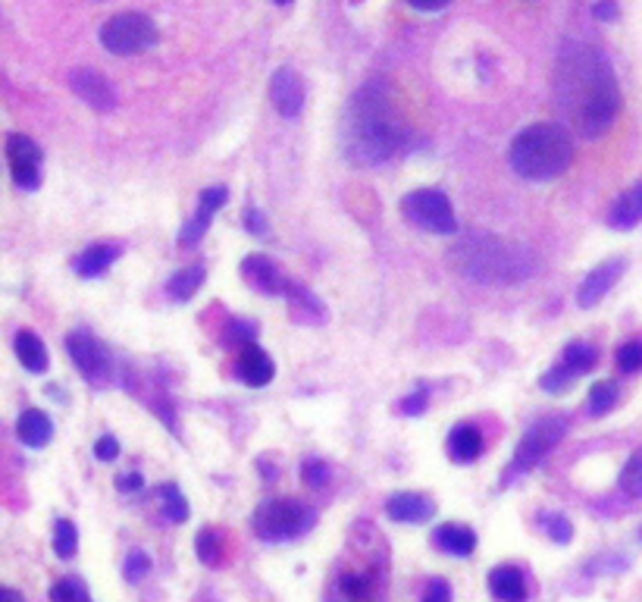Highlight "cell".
Returning a JSON list of instances; mask_svg holds the SVG:
<instances>
[{"label":"cell","mask_w":642,"mask_h":602,"mask_svg":"<svg viewBox=\"0 0 642 602\" xmlns=\"http://www.w3.org/2000/svg\"><path fill=\"white\" fill-rule=\"evenodd\" d=\"M624 270H627V261H624V258H611V261L599 264V267L592 270V273L586 276V280L580 283V289H577V305H580V308H596L599 301L614 289V283L624 276Z\"/></svg>","instance_id":"obj_12"},{"label":"cell","mask_w":642,"mask_h":602,"mask_svg":"<svg viewBox=\"0 0 642 602\" xmlns=\"http://www.w3.org/2000/svg\"><path fill=\"white\" fill-rule=\"evenodd\" d=\"M317 512L311 505L298 499H267L254 512V534L267 543H285L295 540L314 527Z\"/></svg>","instance_id":"obj_5"},{"label":"cell","mask_w":642,"mask_h":602,"mask_svg":"<svg viewBox=\"0 0 642 602\" xmlns=\"http://www.w3.org/2000/svg\"><path fill=\"white\" fill-rule=\"evenodd\" d=\"M16 433H19V439H22V443H26L29 449H41V446L51 443L54 424H51V418H47L44 411L29 408V411H22V418H19V424H16Z\"/></svg>","instance_id":"obj_20"},{"label":"cell","mask_w":642,"mask_h":602,"mask_svg":"<svg viewBox=\"0 0 642 602\" xmlns=\"http://www.w3.org/2000/svg\"><path fill=\"white\" fill-rule=\"evenodd\" d=\"M242 276H245V283L254 286L257 292H264V295H295V283L285 276V270L270 261L267 254H251V258L242 261Z\"/></svg>","instance_id":"obj_11"},{"label":"cell","mask_w":642,"mask_h":602,"mask_svg":"<svg viewBox=\"0 0 642 602\" xmlns=\"http://www.w3.org/2000/svg\"><path fill=\"white\" fill-rule=\"evenodd\" d=\"M614 13H617L614 4H599V7H596V16H599V19H614Z\"/></svg>","instance_id":"obj_46"},{"label":"cell","mask_w":642,"mask_h":602,"mask_svg":"<svg viewBox=\"0 0 642 602\" xmlns=\"http://www.w3.org/2000/svg\"><path fill=\"white\" fill-rule=\"evenodd\" d=\"M408 4H411L414 10H423V13H436V10L448 7L451 0H408Z\"/></svg>","instance_id":"obj_45"},{"label":"cell","mask_w":642,"mask_h":602,"mask_svg":"<svg viewBox=\"0 0 642 602\" xmlns=\"http://www.w3.org/2000/svg\"><path fill=\"white\" fill-rule=\"evenodd\" d=\"M141 483H145V480H141V474H135V471L132 474H120V477H116V490L135 493V490H141Z\"/></svg>","instance_id":"obj_44"},{"label":"cell","mask_w":642,"mask_h":602,"mask_svg":"<svg viewBox=\"0 0 642 602\" xmlns=\"http://www.w3.org/2000/svg\"><path fill=\"white\" fill-rule=\"evenodd\" d=\"M116 455H120V443H116L113 436H101L98 443H94V458L98 461H113Z\"/></svg>","instance_id":"obj_41"},{"label":"cell","mask_w":642,"mask_h":602,"mask_svg":"<svg viewBox=\"0 0 642 602\" xmlns=\"http://www.w3.org/2000/svg\"><path fill=\"white\" fill-rule=\"evenodd\" d=\"M276 4H292V0H276Z\"/></svg>","instance_id":"obj_48"},{"label":"cell","mask_w":642,"mask_h":602,"mask_svg":"<svg viewBox=\"0 0 642 602\" xmlns=\"http://www.w3.org/2000/svg\"><path fill=\"white\" fill-rule=\"evenodd\" d=\"M508 157L517 176L530 182H552L574 164V142L567 129L555 123H533L514 135Z\"/></svg>","instance_id":"obj_4"},{"label":"cell","mask_w":642,"mask_h":602,"mask_svg":"<svg viewBox=\"0 0 642 602\" xmlns=\"http://www.w3.org/2000/svg\"><path fill=\"white\" fill-rule=\"evenodd\" d=\"M204 276H207V270L201 267V264H192V267H185V270H179L170 283H166V292H170L176 301H188L192 298L201 286H204Z\"/></svg>","instance_id":"obj_24"},{"label":"cell","mask_w":642,"mask_h":602,"mask_svg":"<svg viewBox=\"0 0 642 602\" xmlns=\"http://www.w3.org/2000/svg\"><path fill=\"white\" fill-rule=\"evenodd\" d=\"M621 490L633 499H642V449L630 455V461L621 471Z\"/></svg>","instance_id":"obj_30"},{"label":"cell","mask_w":642,"mask_h":602,"mask_svg":"<svg viewBox=\"0 0 642 602\" xmlns=\"http://www.w3.org/2000/svg\"><path fill=\"white\" fill-rule=\"evenodd\" d=\"M226 198H229V192L223 189V185H210V189H204L201 198H198V211L207 214V217H213L226 204Z\"/></svg>","instance_id":"obj_37"},{"label":"cell","mask_w":642,"mask_h":602,"mask_svg":"<svg viewBox=\"0 0 642 602\" xmlns=\"http://www.w3.org/2000/svg\"><path fill=\"white\" fill-rule=\"evenodd\" d=\"M160 499H163L160 508H163V518H166V521H173V524L188 521V502H185V496H182L179 486L163 483V486H160Z\"/></svg>","instance_id":"obj_27"},{"label":"cell","mask_w":642,"mask_h":602,"mask_svg":"<svg viewBox=\"0 0 642 602\" xmlns=\"http://www.w3.org/2000/svg\"><path fill=\"white\" fill-rule=\"evenodd\" d=\"M555 95L583 138H602L621 110V88H617L614 69L599 48L577 44L567 48L555 69Z\"/></svg>","instance_id":"obj_1"},{"label":"cell","mask_w":642,"mask_h":602,"mask_svg":"<svg viewBox=\"0 0 642 602\" xmlns=\"http://www.w3.org/2000/svg\"><path fill=\"white\" fill-rule=\"evenodd\" d=\"M235 374L242 377V383L245 386H254V389H260V386H267L270 380H273V361H270V355L260 349V345H254V342H248V345H242V352H239V361H235Z\"/></svg>","instance_id":"obj_15"},{"label":"cell","mask_w":642,"mask_h":602,"mask_svg":"<svg viewBox=\"0 0 642 602\" xmlns=\"http://www.w3.org/2000/svg\"><path fill=\"white\" fill-rule=\"evenodd\" d=\"M0 602H22V596L7 587V590H0Z\"/></svg>","instance_id":"obj_47"},{"label":"cell","mask_w":642,"mask_h":602,"mask_svg":"<svg viewBox=\"0 0 642 602\" xmlns=\"http://www.w3.org/2000/svg\"><path fill=\"white\" fill-rule=\"evenodd\" d=\"M451 267L467 280L489 283V286H511L533 280L539 261L530 248L514 245L498 236H467L451 248Z\"/></svg>","instance_id":"obj_3"},{"label":"cell","mask_w":642,"mask_h":602,"mask_svg":"<svg viewBox=\"0 0 642 602\" xmlns=\"http://www.w3.org/2000/svg\"><path fill=\"white\" fill-rule=\"evenodd\" d=\"M386 515L398 524H423L436 515V505L420 493H398L386 502Z\"/></svg>","instance_id":"obj_16"},{"label":"cell","mask_w":642,"mask_h":602,"mask_svg":"<svg viewBox=\"0 0 642 602\" xmlns=\"http://www.w3.org/2000/svg\"><path fill=\"white\" fill-rule=\"evenodd\" d=\"M270 98L282 117H298L304 110V82L295 69H289V66L276 69L270 79Z\"/></svg>","instance_id":"obj_14"},{"label":"cell","mask_w":642,"mask_h":602,"mask_svg":"<svg viewBox=\"0 0 642 602\" xmlns=\"http://www.w3.org/2000/svg\"><path fill=\"white\" fill-rule=\"evenodd\" d=\"M154 41H157L154 22L141 13H120V16L107 19V26L101 29V44L116 57L145 54Z\"/></svg>","instance_id":"obj_8"},{"label":"cell","mask_w":642,"mask_h":602,"mask_svg":"<svg viewBox=\"0 0 642 602\" xmlns=\"http://www.w3.org/2000/svg\"><path fill=\"white\" fill-rule=\"evenodd\" d=\"M210 220H213V217H207V214H201V211H198L192 220H188V226L182 229V242H185V245L201 242V239H204V233L210 229Z\"/></svg>","instance_id":"obj_38"},{"label":"cell","mask_w":642,"mask_h":602,"mask_svg":"<svg viewBox=\"0 0 642 602\" xmlns=\"http://www.w3.org/2000/svg\"><path fill=\"white\" fill-rule=\"evenodd\" d=\"M433 543L445 555H458V559H464V555H470L473 546H477V537H473V530L464 524H442V527H436Z\"/></svg>","instance_id":"obj_21"},{"label":"cell","mask_w":642,"mask_h":602,"mask_svg":"<svg viewBox=\"0 0 642 602\" xmlns=\"http://www.w3.org/2000/svg\"><path fill=\"white\" fill-rule=\"evenodd\" d=\"M245 229H248V233H254V236H267V220H264V214L257 211V207H248V211H245Z\"/></svg>","instance_id":"obj_43"},{"label":"cell","mask_w":642,"mask_h":602,"mask_svg":"<svg viewBox=\"0 0 642 602\" xmlns=\"http://www.w3.org/2000/svg\"><path fill=\"white\" fill-rule=\"evenodd\" d=\"M617 399H621V389H617L614 380H599L596 386L589 389V414L592 418H602V414H608Z\"/></svg>","instance_id":"obj_26"},{"label":"cell","mask_w":642,"mask_h":602,"mask_svg":"<svg viewBox=\"0 0 642 602\" xmlns=\"http://www.w3.org/2000/svg\"><path fill=\"white\" fill-rule=\"evenodd\" d=\"M120 258V245H91L85 248L79 258H76V273L85 276V280H94V276H101L104 270H110V264Z\"/></svg>","instance_id":"obj_22"},{"label":"cell","mask_w":642,"mask_h":602,"mask_svg":"<svg viewBox=\"0 0 642 602\" xmlns=\"http://www.w3.org/2000/svg\"><path fill=\"white\" fill-rule=\"evenodd\" d=\"M539 521L555 543H570V537H574V527H570V521L561 512H542Z\"/></svg>","instance_id":"obj_33"},{"label":"cell","mask_w":642,"mask_h":602,"mask_svg":"<svg viewBox=\"0 0 642 602\" xmlns=\"http://www.w3.org/2000/svg\"><path fill=\"white\" fill-rule=\"evenodd\" d=\"M426 408H430V392L426 389L411 392V396L401 402V414H423Z\"/></svg>","instance_id":"obj_40"},{"label":"cell","mask_w":642,"mask_h":602,"mask_svg":"<svg viewBox=\"0 0 642 602\" xmlns=\"http://www.w3.org/2000/svg\"><path fill=\"white\" fill-rule=\"evenodd\" d=\"M51 602H88V590L79 577H63L51 587Z\"/></svg>","instance_id":"obj_32"},{"label":"cell","mask_w":642,"mask_h":602,"mask_svg":"<svg viewBox=\"0 0 642 602\" xmlns=\"http://www.w3.org/2000/svg\"><path fill=\"white\" fill-rule=\"evenodd\" d=\"M401 214L411 226L423 233L451 236L458 229V217L451 211V201L439 189H417L401 198Z\"/></svg>","instance_id":"obj_6"},{"label":"cell","mask_w":642,"mask_h":602,"mask_svg":"<svg viewBox=\"0 0 642 602\" xmlns=\"http://www.w3.org/2000/svg\"><path fill=\"white\" fill-rule=\"evenodd\" d=\"M404 142V126L392 104L386 85H364L345 107L342 120V151L351 164L376 167L398 154Z\"/></svg>","instance_id":"obj_2"},{"label":"cell","mask_w":642,"mask_h":602,"mask_svg":"<svg viewBox=\"0 0 642 602\" xmlns=\"http://www.w3.org/2000/svg\"><path fill=\"white\" fill-rule=\"evenodd\" d=\"M608 223H611V229H621V233L642 223V182H636L633 189H627L621 198L614 201Z\"/></svg>","instance_id":"obj_19"},{"label":"cell","mask_w":642,"mask_h":602,"mask_svg":"<svg viewBox=\"0 0 642 602\" xmlns=\"http://www.w3.org/2000/svg\"><path fill=\"white\" fill-rule=\"evenodd\" d=\"M76 546H79V530H76V524L66 521V518H60V521L54 524V552L60 555V559H73Z\"/></svg>","instance_id":"obj_29"},{"label":"cell","mask_w":642,"mask_h":602,"mask_svg":"<svg viewBox=\"0 0 642 602\" xmlns=\"http://www.w3.org/2000/svg\"><path fill=\"white\" fill-rule=\"evenodd\" d=\"M577 380H580V377H577L567 364H558V367H552L549 374H545V377L539 380V386H542L545 392H564L567 386H574Z\"/></svg>","instance_id":"obj_35"},{"label":"cell","mask_w":642,"mask_h":602,"mask_svg":"<svg viewBox=\"0 0 642 602\" xmlns=\"http://www.w3.org/2000/svg\"><path fill=\"white\" fill-rule=\"evenodd\" d=\"M7 164L10 176L19 189H38L41 185V148L29 135H10L7 138Z\"/></svg>","instance_id":"obj_10"},{"label":"cell","mask_w":642,"mask_h":602,"mask_svg":"<svg viewBox=\"0 0 642 602\" xmlns=\"http://www.w3.org/2000/svg\"><path fill=\"white\" fill-rule=\"evenodd\" d=\"M489 593L498 602H523L527 599V577L514 565H498L489 574Z\"/></svg>","instance_id":"obj_18"},{"label":"cell","mask_w":642,"mask_h":602,"mask_svg":"<svg viewBox=\"0 0 642 602\" xmlns=\"http://www.w3.org/2000/svg\"><path fill=\"white\" fill-rule=\"evenodd\" d=\"M486 449V439L483 433L473 427V424H458L451 427L448 433V455L458 461V465H470V461H477Z\"/></svg>","instance_id":"obj_17"},{"label":"cell","mask_w":642,"mask_h":602,"mask_svg":"<svg viewBox=\"0 0 642 602\" xmlns=\"http://www.w3.org/2000/svg\"><path fill=\"white\" fill-rule=\"evenodd\" d=\"M195 549H198V559L210 568H217L223 562V543L217 537V530L213 527H204L201 534L195 537Z\"/></svg>","instance_id":"obj_28"},{"label":"cell","mask_w":642,"mask_h":602,"mask_svg":"<svg viewBox=\"0 0 642 602\" xmlns=\"http://www.w3.org/2000/svg\"><path fill=\"white\" fill-rule=\"evenodd\" d=\"M13 349H16L19 364L26 370H32V374H44V370H47V349H44V342L35 333H29V330L16 333Z\"/></svg>","instance_id":"obj_23"},{"label":"cell","mask_w":642,"mask_h":602,"mask_svg":"<svg viewBox=\"0 0 642 602\" xmlns=\"http://www.w3.org/2000/svg\"><path fill=\"white\" fill-rule=\"evenodd\" d=\"M639 537H642V534H639Z\"/></svg>","instance_id":"obj_49"},{"label":"cell","mask_w":642,"mask_h":602,"mask_svg":"<svg viewBox=\"0 0 642 602\" xmlns=\"http://www.w3.org/2000/svg\"><path fill=\"white\" fill-rule=\"evenodd\" d=\"M564 433H567V418H564V414H545V418H539V421L527 430V436L520 439V446H517V452H514V458H511V465H508L505 477L514 480V477L523 474V471H533V468L539 465V461L561 443Z\"/></svg>","instance_id":"obj_7"},{"label":"cell","mask_w":642,"mask_h":602,"mask_svg":"<svg viewBox=\"0 0 642 602\" xmlns=\"http://www.w3.org/2000/svg\"><path fill=\"white\" fill-rule=\"evenodd\" d=\"M126 581L129 584H138V581H145L148 571H151V559H148V552H141V549H132L126 555Z\"/></svg>","instance_id":"obj_36"},{"label":"cell","mask_w":642,"mask_h":602,"mask_svg":"<svg viewBox=\"0 0 642 602\" xmlns=\"http://www.w3.org/2000/svg\"><path fill=\"white\" fill-rule=\"evenodd\" d=\"M339 590H342L345 599L361 602V599H367L370 590H373V577H370V574H345V577H339Z\"/></svg>","instance_id":"obj_31"},{"label":"cell","mask_w":642,"mask_h":602,"mask_svg":"<svg viewBox=\"0 0 642 602\" xmlns=\"http://www.w3.org/2000/svg\"><path fill=\"white\" fill-rule=\"evenodd\" d=\"M423 602H451V587L442 581V577H436V581H430V587H426Z\"/></svg>","instance_id":"obj_42"},{"label":"cell","mask_w":642,"mask_h":602,"mask_svg":"<svg viewBox=\"0 0 642 602\" xmlns=\"http://www.w3.org/2000/svg\"><path fill=\"white\" fill-rule=\"evenodd\" d=\"M66 352H69V358H73V364L79 367V374H82L88 383L101 386V383L110 380L113 361H110V355H107L104 345H101L98 339H94L91 333H85V330L69 333V336H66Z\"/></svg>","instance_id":"obj_9"},{"label":"cell","mask_w":642,"mask_h":602,"mask_svg":"<svg viewBox=\"0 0 642 602\" xmlns=\"http://www.w3.org/2000/svg\"><path fill=\"white\" fill-rule=\"evenodd\" d=\"M304 477L314 490H320V486H326V480H329V468L323 465V461L311 458V461H304Z\"/></svg>","instance_id":"obj_39"},{"label":"cell","mask_w":642,"mask_h":602,"mask_svg":"<svg viewBox=\"0 0 642 602\" xmlns=\"http://www.w3.org/2000/svg\"><path fill=\"white\" fill-rule=\"evenodd\" d=\"M69 88L76 91L79 101H85L98 113H107L116 107V91L110 88V82L101 73H94V69H76V73L69 76Z\"/></svg>","instance_id":"obj_13"},{"label":"cell","mask_w":642,"mask_h":602,"mask_svg":"<svg viewBox=\"0 0 642 602\" xmlns=\"http://www.w3.org/2000/svg\"><path fill=\"white\" fill-rule=\"evenodd\" d=\"M561 364H567L577 377H583V374H589V370L599 364V352L592 349L589 342H570L567 349H564V361Z\"/></svg>","instance_id":"obj_25"},{"label":"cell","mask_w":642,"mask_h":602,"mask_svg":"<svg viewBox=\"0 0 642 602\" xmlns=\"http://www.w3.org/2000/svg\"><path fill=\"white\" fill-rule=\"evenodd\" d=\"M617 370H621V374H639L642 370V342L639 339L624 342L621 349H617Z\"/></svg>","instance_id":"obj_34"}]
</instances>
